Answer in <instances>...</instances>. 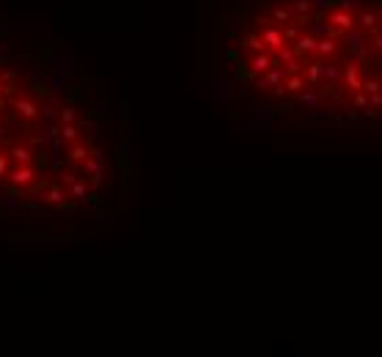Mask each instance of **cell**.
<instances>
[{
    "label": "cell",
    "instance_id": "8992f818",
    "mask_svg": "<svg viewBox=\"0 0 382 357\" xmlns=\"http://www.w3.org/2000/svg\"><path fill=\"white\" fill-rule=\"evenodd\" d=\"M3 173H6V157L0 154V176H3Z\"/></svg>",
    "mask_w": 382,
    "mask_h": 357
},
{
    "label": "cell",
    "instance_id": "277c9868",
    "mask_svg": "<svg viewBox=\"0 0 382 357\" xmlns=\"http://www.w3.org/2000/svg\"><path fill=\"white\" fill-rule=\"evenodd\" d=\"M11 157H14L19 165H28L31 163V149H25V146H14V149H11Z\"/></svg>",
    "mask_w": 382,
    "mask_h": 357
},
{
    "label": "cell",
    "instance_id": "3957f363",
    "mask_svg": "<svg viewBox=\"0 0 382 357\" xmlns=\"http://www.w3.org/2000/svg\"><path fill=\"white\" fill-rule=\"evenodd\" d=\"M69 187H72V198H77V201H85V195H88V181H85V179L74 181V184H69Z\"/></svg>",
    "mask_w": 382,
    "mask_h": 357
},
{
    "label": "cell",
    "instance_id": "7a4b0ae2",
    "mask_svg": "<svg viewBox=\"0 0 382 357\" xmlns=\"http://www.w3.org/2000/svg\"><path fill=\"white\" fill-rule=\"evenodd\" d=\"M88 154H91V149H88L85 143H74L72 151H69V159H74V163H85Z\"/></svg>",
    "mask_w": 382,
    "mask_h": 357
},
{
    "label": "cell",
    "instance_id": "5b68a950",
    "mask_svg": "<svg viewBox=\"0 0 382 357\" xmlns=\"http://www.w3.org/2000/svg\"><path fill=\"white\" fill-rule=\"evenodd\" d=\"M47 198H50L52 204H64V198H66V195H64V190H61L58 184H52V190H50V195H47Z\"/></svg>",
    "mask_w": 382,
    "mask_h": 357
},
{
    "label": "cell",
    "instance_id": "6da1fadb",
    "mask_svg": "<svg viewBox=\"0 0 382 357\" xmlns=\"http://www.w3.org/2000/svg\"><path fill=\"white\" fill-rule=\"evenodd\" d=\"M11 181H14L17 187H28L31 181H33V171L28 165H22V168H17L14 173H11Z\"/></svg>",
    "mask_w": 382,
    "mask_h": 357
}]
</instances>
